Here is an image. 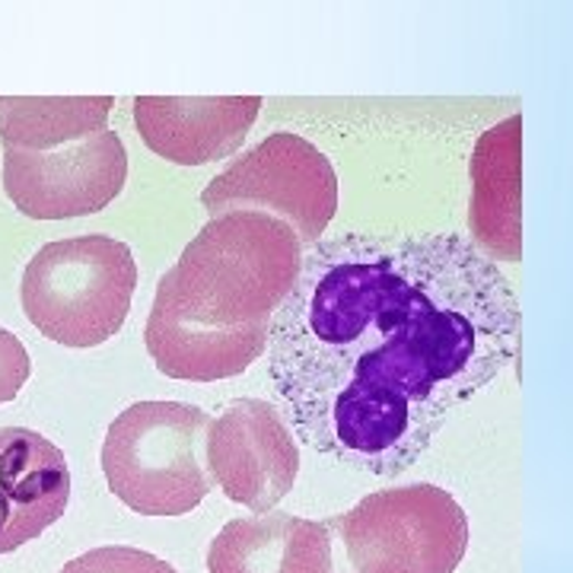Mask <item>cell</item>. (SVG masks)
Segmentation results:
<instances>
[{
	"label": "cell",
	"mask_w": 573,
	"mask_h": 573,
	"mask_svg": "<svg viewBox=\"0 0 573 573\" xmlns=\"http://www.w3.org/2000/svg\"><path fill=\"white\" fill-rule=\"evenodd\" d=\"M32 364H29L27 347L13 332L0 329V405L13 402L20 389L27 386Z\"/></svg>",
	"instance_id": "obj_15"
},
{
	"label": "cell",
	"mask_w": 573,
	"mask_h": 573,
	"mask_svg": "<svg viewBox=\"0 0 573 573\" xmlns=\"http://www.w3.org/2000/svg\"><path fill=\"white\" fill-rule=\"evenodd\" d=\"M128 150L96 131L54 150H3V191L32 220H71L105 210L125 188Z\"/></svg>",
	"instance_id": "obj_7"
},
{
	"label": "cell",
	"mask_w": 573,
	"mask_h": 573,
	"mask_svg": "<svg viewBox=\"0 0 573 573\" xmlns=\"http://www.w3.org/2000/svg\"><path fill=\"white\" fill-rule=\"evenodd\" d=\"M507 274L456 233L319 239L268 325L293 437L351 469H411L520 354Z\"/></svg>",
	"instance_id": "obj_1"
},
{
	"label": "cell",
	"mask_w": 573,
	"mask_h": 573,
	"mask_svg": "<svg viewBox=\"0 0 573 573\" xmlns=\"http://www.w3.org/2000/svg\"><path fill=\"white\" fill-rule=\"evenodd\" d=\"M520 147L522 118L510 115L488 128L471 154V236L475 249L491 261L522 259L520 205Z\"/></svg>",
	"instance_id": "obj_12"
},
{
	"label": "cell",
	"mask_w": 573,
	"mask_h": 573,
	"mask_svg": "<svg viewBox=\"0 0 573 573\" xmlns=\"http://www.w3.org/2000/svg\"><path fill=\"white\" fill-rule=\"evenodd\" d=\"M303 252L278 217L256 210L210 217L159 278L154 306L210 332H268L300 278Z\"/></svg>",
	"instance_id": "obj_2"
},
{
	"label": "cell",
	"mask_w": 573,
	"mask_h": 573,
	"mask_svg": "<svg viewBox=\"0 0 573 573\" xmlns=\"http://www.w3.org/2000/svg\"><path fill=\"white\" fill-rule=\"evenodd\" d=\"M261 96H137L144 144L176 166H205L236 154L259 118Z\"/></svg>",
	"instance_id": "obj_9"
},
{
	"label": "cell",
	"mask_w": 573,
	"mask_h": 573,
	"mask_svg": "<svg viewBox=\"0 0 573 573\" xmlns=\"http://www.w3.org/2000/svg\"><path fill=\"white\" fill-rule=\"evenodd\" d=\"M61 573H176V567L140 548L105 545L67 561Z\"/></svg>",
	"instance_id": "obj_14"
},
{
	"label": "cell",
	"mask_w": 573,
	"mask_h": 573,
	"mask_svg": "<svg viewBox=\"0 0 573 573\" xmlns=\"http://www.w3.org/2000/svg\"><path fill=\"white\" fill-rule=\"evenodd\" d=\"M210 417L185 402H137L103 444L108 491L140 517H183L213 491L205 456Z\"/></svg>",
	"instance_id": "obj_3"
},
{
	"label": "cell",
	"mask_w": 573,
	"mask_h": 573,
	"mask_svg": "<svg viewBox=\"0 0 573 573\" xmlns=\"http://www.w3.org/2000/svg\"><path fill=\"white\" fill-rule=\"evenodd\" d=\"M112 96H0L3 150H54L105 131Z\"/></svg>",
	"instance_id": "obj_13"
},
{
	"label": "cell",
	"mask_w": 573,
	"mask_h": 573,
	"mask_svg": "<svg viewBox=\"0 0 573 573\" xmlns=\"http://www.w3.org/2000/svg\"><path fill=\"white\" fill-rule=\"evenodd\" d=\"M201 205L210 217L230 210L278 217L310 249L338 210V176L332 159L306 137L278 131L210 179Z\"/></svg>",
	"instance_id": "obj_6"
},
{
	"label": "cell",
	"mask_w": 573,
	"mask_h": 573,
	"mask_svg": "<svg viewBox=\"0 0 573 573\" xmlns=\"http://www.w3.org/2000/svg\"><path fill=\"white\" fill-rule=\"evenodd\" d=\"M351 573H456L469 548V517L437 485H405L329 517Z\"/></svg>",
	"instance_id": "obj_5"
},
{
	"label": "cell",
	"mask_w": 573,
	"mask_h": 573,
	"mask_svg": "<svg viewBox=\"0 0 573 573\" xmlns=\"http://www.w3.org/2000/svg\"><path fill=\"white\" fill-rule=\"evenodd\" d=\"M137 264L115 236L90 233L42 246L23 271V313L54 344L100 347L125 325Z\"/></svg>",
	"instance_id": "obj_4"
},
{
	"label": "cell",
	"mask_w": 573,
	"mask_h": 573,
	"mask_svg": "<svg viewBox=\"0 0 573 573\" xmlns=\"http://www.w3.org/2000/svg\"><path fill=\"white\" fill-rule=\"evenodd\" d=\"M205 456L213 485L252 513H271L300 475V446L286 417L261 398H233L210 420Z\"/></svg>",
	"instance_id": "obj_8"
},
{
	"label": "cell",
	"mask_w": 573,
	"mask_h": 573,
	"mask_svg": "<svg viewBox=\"0 0 573 573\" xmlns=\"http://www.w3.org/2000/svg\"><path fill=\"white\" fill-rule=\"evenodd\" d=\"M208 573H335V535L290 513L233 520L210 542Z\"/></svg>",
	"instance_id": "obj_11"
},
{
	"label": "cell",
	"mask_w": 573,
	"mask_h": 573,
	"mask_svg": "<svg viewBox=\"0 0 573 573\" xmlns=\"http://www.w3.org/2000/svg\"><path fill=\"white\" fill-rule=\"evenodd\" d=\"M71 469L58 446L29 427H0V554L35 542L64 517Z\"/></svg>",
	"instance_id": "obj_10"
}]
</instances>
